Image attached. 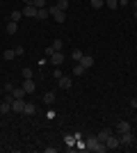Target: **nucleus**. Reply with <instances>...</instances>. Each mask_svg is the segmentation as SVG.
Returning <instances> with one entry per match:
<instances>
[{"instance_id": "f257e3e1", "label": "nucleus", "mask_w": 137, "mask_h": 153, "mask_svg": "<svg viewBox=\"0 0 137 153\" xmlns=\"http://www.w3.org/2000/svg\"><path fill=\"white\" fill-rule=\"evenodd\" d=\"M85 146H87V151H96V153H105V151H107L105 142H98L96 135H94V137H87V140H85Z\"/></svg>"}, {"instance_id": "f03ea898", "label": "nucleus", "mask_w": 137, "mask_h": 153, "mask_svg": "<svg viewBox=\"0 0 137 153\" xmlns=\"http://www.w3.org/2000/svg\"><path fill=\"white\" fill-rule=\"evenodd\" d=\"M48 12H50V16H53V21H55V23H64V21H66V12L57 9L55 5H48Z\"/></svg>"}, {"instance_id": "7ed1b4c3", "label": "nucleus", "mask_w": 137, "mask_h": 153, "mask_svg": "<svg viewBox=\"0 0 137 153\" xmlns=\"http://www.w3.org/2000/svg\"><path fill=\"white\" fill-rule=\"evenodd\" d=\"M105 146H107V151H117V149H121V142H119V135H110V137L105 140Z\"/></svg>"}, {"instance_id": "20e7f679", "label": "nucleus", "mask_w": 137, "mask_h": 153, "mask_svg": "<svg viewBox=\"0 0 137 153\" xmlns=\"http://www.w3.org/2000/svg\"><path fill=\"white\" fill-rule=\"evenodd\" d=\"M119 142H121V146H133V144H135V135H133V130H130V133H121V135H119Z\"/></svg>"}, {"instance_id": "39448f33", "label": "nucleus", "mask_w": 137, "mask_h": 153, "mask_svg": "<svg viewBox=\"0 0 137 153\" xmlns=\"http://www.w3.org/2000/svg\"><path fill=\"white\" fill-rule=\"evenodd\" d=\"M48 59H50L53 66H62V62H64V53H62V51H55L53 55H48Z\"/></svg>"}, {"instance_id": "423d86ee", "label": "nucleus", "mask_w": 137, "mask_h": 153, "mask_svg": "<svg viewBox=\"0 0 137 153\" xmlns=\"http://www.w3.org/2000/svg\"><path fill=\"white\" fill-rule=\"evenodd\" d=\"M21 12H23V16H25V19H37V12H39V9H37V7L30 2V5H25Z\"/></svg>"}, {"instance_id": "0eeeda50", "label": "nucleus", "mask_w": 137, "mask_h": 153, "mask_svg": "<svg viewBox=\"0 0 137 153\" xmlns=\"http://www.w3.org/2000/svg\"><path fill=\"white\" fill-rule=\"evenodd\" d=\"M21 87H23L25 94H34V89H37V85H34L32 78H23V85H21Z\"/></svg>"}, {"instance_id": "6e6552de", "label": "nucleus", "mask_w": 137, "mask_h": 153, "mask_svg": "<svg viewBox=\"0 0 137 153\" xmlns=\"http://www.w3.org/2000/svg\"><path fill=\"white\" fill-rule=\"evenodd\" d=\"M57 85H59V89H71V87H73V80H71V76H62L57 80Z\"/></svg>"}, {"instance_id": "1a4fd4ad", "label": "nucleus", "mask_w": 137, "mask_h": 153, "mask_svg": "<svg viewBox=\"0 0 137 153\" xmlns=\"http://www.w3.org/2000/svg\"><path fill=\"white\" fill-rule=\"evenodd\" d=\"M23 108H25V101H23V98H12V110L14 112H23Z\"/></svg>"}, {"instance_id": "9d476101", "label": "nucleus", "mask_w": 137, "mask_h": 153, "mask_svg": "<svg viewBox=\"0 0 137 153\" xmlns=\"http://www.w3.org/2000/svg\"><path fill=\"white\" fill-rule=\"evenodd\" d=\"M114 128H117V135H121V133H130V130H133V128H130V123H128V121H119Z\"/></svg>"}, {"instance_id": "9b49d317", "label": "nucleus", "mask_w": 137, "mask_h": 153, "mask_svg": "<svg viewBox=\"0 0 137 153\" xmlns=\"http://www.w3.org/2000/svg\"><path fill=\"white\" fill-rule=\"evenodd\" d=\"M7 112H12V96L0 103V114H7Z\"/></svg>"}, {"instance_id": "f8f14e48", "label": "nucleus", "mask_w": 137, "mask_h": 153, "mask_svg": "<svg viewBox=\"0 0 137 153\" xmlns=\"http://www.w3.org/2000/svg\"><path fill=\"white\" fill-rule=\"evenodd\" d=\"M80 64H82L85 69H91V66H94V57H91V55H82V59H80Z\"/></svg>"}, {"instance_id": "ddd939ff", "label": "nucleus", "mask_w": 137, "mask_h": 153, "mask_svg": "<svg viewBox=\"0 0 137 153\" xmlns=\"http://www.w3.org/2000/svg\"><path fill=\"white\" fill-rule=\"evenodd\" d=\"M37 19H39V21H46V19H50V12H48V7H41L39 12H37Z\"/></svg>"}, {"instance_id": "4468645a", "label": "nucleus", "mask_w": 137, "mask_h": 153, "mask_svg": "<svg viewBox=\"0 0 137 153\" xmlns=\"http://www.w3.org/2000/svg\"><path fill=\"white\" fill-rule=\"evenodd\" d=\"M9 96H12V98H25L27 94L23 91V87H14V91H12Z\"/></svg>"}, {"instance_id": "2eb2a0df", "label": "nucleus", "mask_w": 137, "mask_h": 153, "mask_svg": "<svg viewBox=\"0 0 137 153\" xmlns=\"http://www.w3.org/2000/svg\"><path fill=\"white\" fill-rule=\"evenodd\" d=\"M85 73H87V69L80 62H76V66H73V76H85Z\"/></svg>"}, {"instance_id": "dca6fc26", "label": "nucleus", "mask_w": 137, "mask_h": 153, "mask_svg": "<svg viewBox=\"0 0 137 153\" xmlns=\"http://www.w3.org/2000/svg\"><path fill=\"white\" fill-rule=\"evenodd\" d=\"M16 32H19V23H16V21H9V23H7V34H16Z\"/></svg>"}, {"instance_id": "f3484780", "label": "nucleus", "mask_w": 137, "mask_h": 153, "mask_svg": "<svg viewBox=\"0 0 137 153\" xmlns=\"http://www.w3.org/2000/svg\"><path fill=\"white\" fill-rule=\"evenodd\" d=\"M110 135H112V130H110V128H103V130H101V133H98L96 137H98V142H105L107 137H110Z\"/></svg>"}, {"instance_id": "a211bd4d", "label": "nucleus", "mask_w": 137, "mask_h": 153, "mask_svg": "<svg viewBox=\"0 0 137 153\" xmlns=\"http://www.w3.org/2000/svg\"><path fill=\"white\" fill-rule=\"evenodd\" d=\"M64 144L69 149H76V135H64Z\"/></svg>"}, {"instance_id": "6ab92c4d", "label": "nucleus", "mask_w": 137, "mask_h": 153, "mask_svg": "<svg viewBox=\"0 0 137 153\" xmlns=\"http://www.w3.org/2000/svg\"><path fill=\"white\" fill-rule=\"evenodd\" d=\"M82 55H85V53L80 51V48H76V51H71V55H69V57H71L73 62H80V59H82Z\"/></svg>"}, {"instance_id": "aec40b11", "label": "nucleus", "mask_w": 137, "mask_h": 153, "mask_svg": "<svg viewBox=\"0 0 137 153\" xmlns=\"http://www.w3.org/2000/svg\"><path fill=\"white\" fill-rule=\"evenodd\" d=\"M55 98H57V96H55V91H46V94H44V103H48V105H53V103H55Z\"/></svg>"}, {"instance_id": "412c9836", "label": "nucleus", "mask_w": 137, "mask_h": 153, "mask_svg": "<svg viewBox=\"0 0 137 153\" xmlns=\"http://www.w3.org/2000/svg\"><path fill=\"white\" fill-rule=\"evenodd\" d=\"M37 112V105L34 103H25V108H23V114H34Z\"/></svg>"}, {"instance_id": "4be33fe9", "label": "nucleus", "mask_w": 137, "mask_h": 153, "mask_svg": "<svg viewBox=\"0 0 137 153\" xmlns=\"http://www.w3.org/2000/svg\"><path fill=\"white\" fill-rule=\"evenodd\" d=\"M55 7H57V9H62V12H66V9H69V0H57V2H55Z\"/></svg>"}, {"instance_id": "5701e85b", "label": "nucleus", "mask_w": 137, "mask_h": 153, "mask_svg": "<svg viewBox=\"0 0 137 153\" xmlns=\"http://www.w3.org/2000/svg\"><path fill=\"white\" fill-rule=\"evenodd\" d=\"M50 46H53V51H62V48H64V41H62V39H55Z\"/></svg>"}, {"instance_id": "b1692460", "label": "nucleus", "mask_w": 137, "mask_h": 153, "mask_svg": "<svg viewBox=\"0 0 137 153\" xmlns=\"http://www.w3.org/2000/svg\"><path fill=\"white\" fill-rule=\"evenodd\" d=\"M89 5H91V9H101L105 5V0H89Z\"/></svg>"}, {"instance_id": "393cba45", "label": "nucleus", "mask_w": 137, "mask_h": 153, "mask_svg": "<svg viewBox=\"0 0 137 153\" xmlns=\"http://www.w3.org/2000/svg\"><path fill=\"white\" fill-rule=\"evenodd\" d=\"M2 57H5L7 62H9V59H14V57H16V53H14V48H9V51H5V53H2Z\"/></svg>"}, {"instance_id": "a878e982", "label": "nucleus", "mask_w": 137, "mask_h": 153, "mask_svg": "<svg viewBox=\"0 0 137 153\" xmlns=\"http://www.w3.org/2000/svg\"><path fill=\"white\" fill-rule=\"evenodd\" d=\"M105 7H107V9H117V7H119V0H105Z\"/></svg>"}, {"instance_id": "bb28decb", "label": "nucleus", "mask_w": 137, "mask_h": 153, "mask_svg": "<svg viewBox=\"0 0 137 153\" xmlns=\"http://www.w3.org/2000/svg\"><path fill=\"white\" fill-rule=\"evenodd\" d=\"M32 5L37 7V9H41V7H48V2H46V0H32Z\"/></svg>"}, {"instance_id": "cd10ccee", "label": "nucleus", "mask_w": 137, "mask_h": 153, "mask_svg": "<svg viewBox=\"0 0 137 153\" xmlns=\"http://www.w3.org/2000/svg\"><path fill=\"white\" fill-rule=\"evenodd\" d=\"M21 76H23V78H32V69H30V66H25V69L21 71Z\"/></svg>"}, {"instance_id": "c85d7f7f", "label": "nucleus", "mask_w": 137, "mask_h": 153, "mask_svg": "<svg viewBox=\"0 0 137 153\" xmlns=\"http://www.w3.org/2000/svg\"><path fill=\"white\" fill-rule=\"evenodd\" d=\"M21 19H23V12H12V21H16V23H19Z\"/></svg>"}, {"instance_id": "c756f323", "label": "nucleus", "mask_w": 137, "mask_h": 153, "mask_svg": "<svg viewBox=\"0 0 137 153\" xmlns=\"http://www.w3.org/2000/svg\"><path fill=\"white\" fill-rule=\"evenodd\" d=\"M14 53H16V57H19V55H23V53H25V48H23V46H16V48H14Z\"/></svg>"}, {"instance_id": "7c9ffc66", "label": "nucleus", "mask_w": 137, "mask_h": 153, "mask_svg": "<svg viewBox=\"0 0 137 153\" xmlns=\"http://www.w3.org/2000/svg\"><path fill=\"white\" fill-rule=\"evenodd\" d=\"M53 76H55V78H57V80H59V78L64 76V73H62V71H59V66H57V69H55V73H53Z\"/></svg>"}, {"instance_id": "2f4dec72", "label": "nucleus", "mask_w": 137, "mask_h": 153, "mask_svg": "<svg viewBox=\"0 0 137 153\" xmlns=\"http://www.w3.org/2000/svg\"><path fill=\"white\" fill-rule=\"evenodd\" d=\"M5 91H9V94H12V91H14V85H12V82H7V85H5Z\"/></svg>"}, {"instance_id": "473e14b6", "label": "nucleus", "mask_w": 137, "mask_h": 153, "mask_svg": "<svg viewBox=\"0 0 137 153\" xmlns=\"http://www.w3.org/2000/svg\"><path fill=\"white\" fill-rule=\"evenodd\" d=\"M130 108H133V110H137V98H130Z\"/></svg>"}, {"instance_id": "72a5a7b5", "label": "nucleus", "mask_w": 137, "mask_h": 153, "mask_svg": "<svg viewBox=\"0 0 137 153\" xmlns=\"http://www.w3.org/2000/svg\"><path fill=\"white\" fill-rule=\"evenodd\" d=\"M119 5H124V7H126V5H128V0H119Z\"/></svg>"}, {"instance_id": "f704fd0d", "label": "nucleus", "mask_w": 137, "mask_h": 153, "mask_svg": "<svg viewBox=\"0 0 137 153\" xmlns=\"http://www.w3.org/2000/svg\"><path fill=\"white\" fill-rule=\"evenodd\" d=\"M133 7H135V9H137V0H133Z\"/></svg>"}, {"instance_id": "c9c22d12", "label": "nucleus", "mask_w": 137, "mask_h": 153, "mask_svg": "<svg viewBox=\"0 0 137 153\" xmlns=\"http://www.w3.org/2000/svg\"><path fill=\"white\" fill-rule=\"evenodd\" d=\"M23 2H25V5H30V2H32V0H23Z\"/></svg>"}, {"instance_id": "e433bc0d", "label": "nucleus", "mask_w": 137, "mask_h": 153, "mask_svg": "<svg viewBox=\"0 0 137 153\" xmlns=\"http://www.w3.org/2000/svg\"><path fill=\"white\" fill-rule=\"evenodd\" d=\"M135 19H137V9H135Z\"/></svg>"}]
</instances>
